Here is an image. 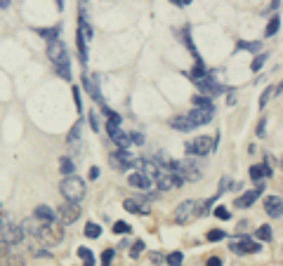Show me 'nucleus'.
<instances>
[{"label":"nucleus","instance_id":"nucleus-11","mask_svg":"<svg viewBox=\"0 0 283 266\" xmlns=\"http://www.w3.org/2000/svg\"><path fill=\"white\" fill-rule=\"evenodd\" d=\"M109 163L113 170L123 172V170H130L132 167V158H130V153H128V149H118L109 156Z\"/></svg>","mask_w":283,"mask_h":266},{"label":"nucleus","instance_id":"nucleus-35","mask_svg":"<svg viewBox=\"0 0 283 266\" xmlns=\"http://www.w3.org/2000/svg\"><path fill=\"white\" fill-rule=\"evenodd\" d=\"M144 240H137V243H135V245H132V250H130V257H132V259H137V257H139V254H142V252H144Z\"/></svg>","mask_w":283,"mask_h":266},{"label":"nucleus","instance_id":"nucleus-48","mask_svg":"<svg viewBox=\"0 0 283 266\" xmlns=\"http://www.w3.org/2000/svg\"><path fill=\"white\" fill-rule=\"evenodd\" d=\"M10 7V0H0V10H7Z\"/></svg>","mask_w":283,"mask_h":266},{"label":"nucleus","instance_id":"nucleus-20","mask_svg":"<svg viewBox=\"0 0 283 266\" xmlns=\"http://www.w3.org/2000/svg\"><path fill=\"white\" fill-rule=\"evenodd\" d=\"M278 92H281V85H271V87H267L262 92V97H260V109H264V106H267V104H269V99L274 95H278Z\"/></svg>","mask_w":283,"mask_h":266},{"label":"nucleus","instance_id":"nucleus-38","mask_svg":"<svg viewBox=\"0 0 283 266\" xmlns=\"http://www.w3.org/2000/svg\"><path fill=\"white\" fill-rule=\"evenodd\" d=\"M111 261H113V250H104L102 252V266H111Z\"/></svg>","mask_w":283,"mask_h":266},{"label":"nucleus","instance_id":"nucleus-27","mask_svg":"<svg viewBox=\"0 0 283 266\" xmlns=\"http://www.w3.org/2000/svg\"><path fill=\"white\" fill-rule=\"evenodd\" d=\"M260 42H246V40H238L236 42V50H248V52H260Z\"/></svg>","mask_w":283,"mask_h":266},{"label":"nucleus","instance_id":"nucleus-23","mask_svg":"<svg viewBox=\"0 0 283 266\" xmlns=\"http://www.w3.org/2000/svg\"><path fill=\"white\" fill-rule=\"evenodd\" d=\"M76 42H78V52H80V62H88V40H85V35L78 31L76 35Z\"/></svg>","mask_w":283,"mask_h":266},{"label":"nucleus","instance_id":"nucleus-9","mask_svg":"<svg viewBox=\"0 0 283 266\" xmlns=\"http://www.w3.org/2000/svg\"><path fill=\"white\" fill-rule=\"evenodd\" d=\"M153 179H156V186H158V191H170V189H177V186L184 184V179H182L180 174L170 172V170H160Z\"/></svg>","mask_w":283,"mask_h":266},{"label":"nucleus","instance_id":"nucleus-34","mask_svg":"<svg viewBox=\"0 0 283 266\" xmlns=\"http://www.w3.org/2000/svg\"><path fill=\"white\" fill-rule=\"evenodd\" d=\"M5 261H7V266H24V257H19V254H7L5 257Z\"/></svg>","mask_w":283,"mask_h":266},{"label":"nucleus","instance_id":"nucleus-50","mask_svg":"<svg viewBox=\"0 0 283 266\" xmlns=\"http://www.w3.org/2000/svg\"><path fill=\"white\" fill-rule=\"evenodd\" d=\"M57 3V7H59V10H64V0H55Z\"/></svg>","mask_w":283,"mask_h":266},{"label":"nucleus","instance_id":"nucleus-7","mask_svg":"<svg viewBox=\"0 0 283 266\" xmlns=\"http://www.w3.org/2000/svg\"><path fill=\"white\" fill-rule=\"evenodd\" d=\"M55 219H59V224L62 226L73 224V221L80 219V205L78 203H66V200H64V203L59 205V210H55Z\"/></svg>","mask_w":283,"mask_h":266},{"label":"nucleus","instance_id":"nucleus-39","mask_svg":"<svg viewBox=\"0 0 283 266\" xmlns=\"http://www.w3.org/2000/svg\"><path fill=\"white\" fill-rule=\"evenodd\" d=\"M130 144L142 146V144H144V135H139V132H130Z\"/></svg>","mask_w":283,"mask_h":266},{"label":"nucleus","instance_id":"nucleus-33","mask_svg":"<svg viewBox=\"0 0 283 266\" xmlns=\"http://www.w3.org/2000/svg\"><path fill=\"white\" fill-rule=\"evenodd\" d=\"M255 236H257L260 240H271V226H267V224H264V226H260Z\"/></svg>","mask_w":283,"mask_h":266},{"label":"nucleus","instance_id":"nucleus-1","mask_svg":"<svg viewBox=\"0 0 283 266\" xmlns=\"http://www.w3.org/2000/svg\"><path fill=\"white\" fill-rule=\"evenodd\" d=\"M213 116H215V109H193L189 113L175 116L170 120V127H175V130H180V132H191L196 127H200V125H208L213 120Z\"/></svg>","mask_w":283,"mask_h":266},{"label":"nucleus","instance_id":"nucleus-40","mask_svg":"<svg viewBox=\"0 0 283 266\" xmlns=\"http://www.w3.org/2000/svg\"><path fill=\"white\" fill-rule=\"evenodd\" d=\"M80 125H83V123H76V125H73V130H71V135H69V142H76L78 137H80Z\"/></svg>","mask_w":283,"mask_h":266},{"label":"nucleus","instance_id":"nucleus-17","mask_svg":"<svg viewBox=\"0 0 283 266\" xmlns=\"http://www.w3.org/2000/svg\"><path fill=\"white\" fill-rule=\"evenodd\" d=\"M128 184L139 189V191H149V189H151V179L144 177L142 172H132L130 177H128Z\"/></svg>","mask_w":283,"mask_h":266},{"label":"nucleus","instance_id":"nucleus-14","mask_svg":"<svg viewBox=\"0 0 283 266\" xmlns=\"http://www.w3.org/2000/svg\"><path fill=\"white\" fill-rule=\"evenodd\" d=\"M250 179H253V184H260L264 177H274V170L269 167V163H262V165H253L250 167Z\"/></svg>","mask_w":283,"mask_h":266},{"label":"nucleus","instance_id":"nucleus-12","mask_svg":"<svg viewBox=\"0 0 283 266\" xmlns=\"http://www.w3.org/2000/svg\"><path fill=\"white\" fill-rule=\"evenodd\" d=\"M0 231H3V240H5L10 247L19 245L21 240H24V231H21V226H17V224H3Z\"/></svg>","mask_w":283,"mask_h":266},{"label":"nucleus","instance_id":"nucleus-51","mask_svg":"<svg viewBox=\"0 0 283 266\" xmlns=\"http://www.w3.org/2000/svg\"><path fill=\"white\" fill-rule=\"evenodd\" d=\"M0 229H3V221H0Z\"/></svg>","mask_w":283,"mask_h":266},{"label":"nucleus","instance_id":"nucleus-44","mask_svg":"<svg viewBox=\"0 0 283 266\" xmlns=\"http://www.w3.org/2000/svg\"><path fill=\"white\" fill-rule=\"evenodd\" d=\"M173 5H177V7H187V5H191V0H170Z\"/></svg>","mask_w":283,"mask_h":266},{"label":"nucleus","instance_id":"nucleus-25","mask_svg":"<svg viewBox=\"0 0 283 266\" xmlns=\"http://www.w3.org/2000/svg\"><path fill=\"white\" fill-rule=\"evenodd\" d=\"M59 170H62L64 177H71V174H73V160H71V158H62V160H59Z\"/></svg>","mask_w":283,"mask_h":266},{"label":"nucleus","instance_id":"nucleus-49","mask_svg":"<svg viewBox=\"0 0 283 266\" xmlns=\"http://www.w3.org/2000/svg\"><path fill=\"white\" fill-rule=\"evenodd\" d=\"M278 5H281V0H274V3H271V10H276Z\"/></svg>","mask_w":283,"mask_h":266},{"label":"nucleus","instance_id":"nucleus-16","mask_svg":"<svg viewBox=\"0 0 283 266\" xmlns=\"http://www.w3.org/2000/svg\"><path fill=\"white\" fill-rule=\"evenodd\" d=\"M264 210H267V214L274 219L281 217V210H283V200L281 196H269V198L264 200Z\"/></svg>","mask_w":283,"mask_h":266},{"label":"nucleus","instance_id":"nucleus-30","mask_svg":"<svg viewBox=\"0 0 283 266\" xmlns=\"http://www.w3.org/2000/svg\"><path fill=\"white\" fill-rule=\"evenodd\" d=\"M113 142H116L120 149H128V146H130V135H125V132L120 130L116 137H113Z\"/></svg>","mask_w":283,"mask_h":266},{"label":"nucleus","instance_id":"nucleus-26","mask_svg":"<svg viewBox=\"0 0 283 266\" xmlns=\"http://www.w3.org/2000/svg\"><path fill=\"white\" fill-rule=\"evenodd\" d=\"M130 231H132V226L128 224V221H116V224H113V233H116V236H128Z\"/></svg>","mask_w":283,"mask_h":266},{"label":"nucleus","instance_id":"nucleus-3","mask_svg":"<svg viewBox=\"0 0 283 266\" xmlns=\"http://www.w3.org/2000/svg\"><path fill=\"white\" fill-rule=\"evenodd\" d=\"M59 193L64 196V200H66V203H78V205H80V200L85 198L88 189H85L83 179L76 177V174H71V177H64L62 179V184H59Z\"/></svg>","mask_w":283,"mask_h":266},{"label":"nucleus","instance_id":"nucleus-6","mask_svg":"<svg viewBox=\"0 0 283 266\" xmlns=\"http://www.w3.org/2000/svg\"><path fill=\"white\" fill-rule=\"evenodd\" d=\"M200 217V203L198 200H184V203L177 205V210H175V219L180 221V224H191L193 219Z\"/></svg>","mask_w":283,"mask_h":266},{"label":"nucleus","instance_id":"nucleus-32","mask_svg":"<svg viewBox=\"0 0 283 266\" xmlns=\"http://www.w3.org/2000/svg\"><path fill=\"white\" fill-rule=\"evenodd\" d=\"M21 231L28 233V236H35V231H38V224H35L33 219H26V221L21 224Z\"/></svg>","mask_w":283,"mask_h":266},{"label":"nucleus","instance_id":"nucleus-22","mask_svg":"<svg viewBox=\"0 0 283 266\" xmlns=\"http://www.w3.org/2000/svg\"><path fill=\"white\" fill-rule=\"evenodd\" d=\"M59 31H62V26H52V28H38V35H43L45 40H57L59 38Z\"/></svg>","mask_w":283,"mask_h":266},{"label":"nucleus","instance_id":"nucleus-21","mask_svg":"<svg viewBox=\"0 0 283 266\" xmlns=\"http://www.w3.org/2000/svg\"><path fill=\"white\" fill-rule=\"evenodd\" d=\"M83 233H85V238L95 240V238H99V236H102V229H99V224H95V221H88V224H85V229H83Z\"/></svg>","mask_w":283,"mask_h":266},{"label":"nucleus","instance_id":"nucleus-45","mask_svg":"<svg viewBox=\"0 0 283 266\" xmlns=\"http://www.w3.org/2000/svg\"><path fill=\"white\" fill-rule=\"evenodd\" d=\"M90 125H92V130H99V123H97V116H95V113H90Z\"/></svg>","mask_w":283,"mask_h":266},{"label":"nucleus","instance_id":"nucleus-46","mask_svg":"<svg viewBox=\"0 0 283 266\" xmlns=\"http://www.w3.org/2000/svg\"><path fill=\"white\" fill-rule=\"evenodd\" d=\"M264 120H260V125H257V137H264Z\"/></svg>","mask_w":283,"mask_h":266},{"label":"nucleus","instance_id":"nucleus-29","mask_svg":"<svg viewBox=\"0 0 283 266\" xmlns=\"http://www.w3.org/2000/svg\"><path fill=\"white\" fill-rule=\"evenodd\" d=\"M193 109H213V104H210V99L208 97H193Z\"/></svg>","mask_w":283,"mask_h":266},{"label":"nucleus","instance_id":"nucleus-43","mask_svg":"<svg viewBox=\"0 0 283 266\" xmlns=\"http://www.w3.org/2000/svg\"><path fill=\"white\" fill-rule=\"evenodd\" d=\"M206 266H222V259L220 257H210V259L206 261Z\"/></svg>","mask_w":283,"mask_h":266},{"label":"nucleus","instance_id":"nucleus-28","mask_svg":"<svg viewBox=\"0 0 283 266\" xmlns=\"http://www.w3.org/2000/svg\"><path fill=\"white\" fill-rule=\"evenodd\" d=\"M210 243H220V240H224L227 238V233L222 231V229H213V231H208V236H206Z\"/></svg>","mask_w":283,"mask_h":266},{"label":"nucleus","instance_id":"nucleus-10","mask_svg":"<svg viewBox=\"0 0 283 266\" xmlns=\"http://www.w3.org/2000/svg\"><path fill=\"white\" fill-rule=\"evenodd\" d=\"M132 167H135L137 172H142V174L149 177V179H153L160 172L158 163H156L153 158H137V160H132Z\"/></svg>","mask_w":283,"mask_h":266},{"label":"nucleus","instance_id":"nucleus-41","mask_svg":"<svg viewBox=\"0 0 283 266\" xmlns=\"http://www.w3.org/2000/svg\"><path fill=\"white\" fill-rule=\"evenodd\" d=\"M10 252H12V250H10V245H7L5 240H0V259H5Z\"/></svg>","mask_w":283,"mask_h":266},{"label":"nucleus","instance_id":"nucleus-24","mask_svg":"<svg viewBox=\"0 0 283 266\" xmlns=\"http://www.w3.org/2000/svg\"><path fill=\"white\" fill-rule=\"evenodd\" d=\"M78 257L83 259V266H95V254L88 247H78Z\"/></svg>","mask_w":283,"mask_h":266},{"label":"nucleus","instance_id":"nucleus-42","mask_svg":"<svg viewBox=\"0 0 283 266\" xmlns=\"http://www.w3.org/2000/svg\"><path fill=\"white\" fill-rule=\"evenodd\" d=\"M73 99H76V109L80 111L83 109V104H80V92H78V87H73Z\"/></svg>","mask_w":283,"mask_h":266},{"label":"nucleus","instance_id":"nucleus-15","mask_svg":"<svg viewBox=\"0 0 283 266\" xmlns=\"http://www.w3.org/2000/svg\"><path fill=\"white\" fill-rule=\"evenodd\" d=\"M123 207L132 214H149V203H144L142 198H125Z\"/></svg>","mask_w":283,"mask_h":266},{"label":"nucleus","instance_id":"nucleus-13","mask_svg":"<svg viewBox=\"0 0 283 266\" xmlns=\"http://www.w3.org/2000/svg\"><path fill=\"white\" fill-rule=\"evenodd\" d=\"M262 191H264V184L260 182V184H255V189H253V191H246L241 198H236V207H238V210H246V207H250V205H253L257 198H260V196H262Z\"/></svg>","mask_w":283,"mask_h":266},{"label":"nucleus","instance_id":"nucleus-8","mask_svg":"<svg viewBox=\"0 0 283 266\" xmlns=\"http://www.w3.org/2000/svg\"><path fill=\"white\" fill-rule=\"evenodd\" d=\"M229 250L234 254H255V252H260V243H255L248 236H238V238H234L229 243Z\"/></svg>","mask_w":283,"mask_h":266},{"label":"nucleus","instance_id":"nucleus-5","mask_svg":"<svg viewBox=\"0 0 283 266\" xmlns=\"http://www.w3.org/2000/svg\"><path fill=\"white\" fill-rule=\"evenodd\" d=\"M35 238L41 240L43 245H59L64 240V226L62 224H55V221H43L35 231Z\"/></svg>","mask_w":283,"mask_h":266},{"label":"nucleus","instance_id":"nucleus-36","mask_svg":"<svg viewBox=\"0 0 283 266\" xmlns=\"http://www.w3.org/2000/svg\"><path fill=\"white\" fill-rule=\"evenodd\" d=\"M264 62H267V55H264V52H262V55H257L255 59H253V64H250V68H253V71H255V73H257V71H260V68L264 66Z\"/></svg>","mask_w":283,"mask_h":266},{"label":"nucleus","instance_id":"nucleus-47","mask_svg":"<svg viewBox=\"0 0 283 266\" xmlns=\"http://www.w3.org/2000/svg\"><path fill=\"white\" fill-rule=\"evenodd\" d=\"M97 177H99V167H92V170H90V179H97Z\"/></svg>","mask_w":283,"mask_h":266},{"label":"nucleus","instance_id":"nucleus-19","mask_svg":"<svg viewBox=\"0 0 283 266\" xmlns=\"http://www.w3.org/2000/svg\"><path fill=\"white\" fill-rule=\"evenodd\" d=\"M278 28H281V17L274 14L269 19V24H267V28H264V35H267V38H274V35L278 33Z\"/></svg>","mask_w":283,"mask_h":266},{"label":"nucleus","instance_id":"nucleus-2","mask_svg":"<svg viewBox=\"0 0 283 266\" xmlns=\"http://www.w3.org/2000/svg\"><path fill=\"white\" fill-rule=\"evenodd\" d=\"M48 59L52 62L57 75L64 78V80H71V62H69V52H66V45H64L62 38L48 42Z\"/></svg>","mask_w":283,"mask_h":266},{"label":"nucleus","instance_id":"nucleus-31","mask_svg":"<svg viewBox=\"0 0 283 266\" xmlns=\"http://www.w3.org/2000/svg\"><path fill=\"white\" fill-rule=\"evenodd\" d=\"M166 261H168V266H180L182 261H184V254L182 252H170L166 257Z\"/></svg>","mask_w":283,"mask_h":266},{"label":"nucleus","instance_id":"nucleus-18","mask_svg":"<svg viewBox=\"0 0 283 266\" xmlns=\"http://www.w3.org/2000/svg\"><path fill=\"white\" fill-rule=\"evenodd\" d=\"M33 217L41 219V221H55V210L48 207V205H38L33 210Z\"/></svg>","mask_w":283,"mask_h":266},{"label":"nucleus","instance_id":"nucleus-37","mask_svg":"<svg viewBox=\"0 0 283 266\" xmlns=\"http://www.w3.org/2000/svg\"><path fill=\"white\" fill-rule=\"evenodd\" d=\"M215 217L222 219V221H227V219H231V214H229L227 207H222V205H220V207H215Z\"/></svg>","mask_w":283,"mask_h":266},{"label":"nucleus","instance_id":"nucleus-4","mask_svg":"<svg viewBox=\"0 0 283 266\" xmlns=\"http://www.w3.org/2000/svg\"><path fill=\"white\" fill-rule=\"evenodd\" d=\"M220 144V137H196L193 142H187V146H184V151H187V156H191V158H206V156H210L215 151V146Z\"/></svg>","mask_w":283,"mask_h":266}]
</instances>
